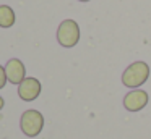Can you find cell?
<instances>
[{
  "label": "cell",
  "mask_w": 151,
  "mask_h": 139,
  "mask_svg": "<svg viewBox=\"0 0 151 139\" xmlns=\"http://www.w3.org/2000/svg\"><path fill=\"white\" fill-rule=\"evenodd\" d=\"M150 78V66L145 61H133L125 68L124 74H122V83L124 86L130 87V89H138L143 86Z\"/></svg>",
  "instance_id": "cell-1"
},
{
  "label": "cell",
  "mask_w": 151,
  "mask_h": 139,
  "mask_svg": "<svg viewBox=\"0 0 151 139\" xmlns=\"http://www.w3.org/2000/svg\"><path fill=\"white\" fill-rule=\"evenodd\" d=\"M20 128L23 131L24 136L28 138H36L37 134H41L44 128V116L39 110H26L23 112L20 120Z\"/></svg>",
  "instance_id": "cell-2"
},
{
  "label": "cell",
  "mask_w": 151,
  "mask_h": 139,
  "mask_svg": "<svg viewBox=\"0 0 151 139\" xmlns=\"http://www.w3.org/2000/svg\"><path fill=\"white\" fill-rule=\"evenodd\" d=\"M57 41L62 47H75L80 41V26L75 19H63L57 28Z\"/></svg>",
  "instance_id": "cell-3"
},
{
  "label": "cell",
  "mask_w": 151,
  "mask_h": 139,
  "mask_svg": "<svg viewBox=\"0 0 151 139\" xmlns=\"http://www.w3.org/2000/svg\"><path fill=\"white\" fill-rule=\"evenodd\" d=\"M148 100H150V96H148L146 91L133 89L128 94H125L124 107L128 112H140V110H143L145 107L148 105Z\"/></svg>",
  "instance_id": "cell-4"
},
{
  "label": "cell",
  "mask_w": 151,
  "mask_h": 139,
  "mask_svg": "<svg viewBox=\"0 0 151 139\" xmlns=\"http://www.w3.org/2000/svg\"><path fill=\"white\" fill-rule=\"evenodd\" d=\"M41 94V83L36 78H24V81L18 86V96L24 102H33Z\"/></svg>",
  "instance_id": "cell-5"
},
{
  "label": "cell",
  "mask_w": 151,
  "mask_h": 139,
  "mask_svg": "<svg viewBox=\"0 0 151 139\" xmlns=\"http://www.w3.org/2000/svg\"><path fill=\"white\" fill-rule=\"evenodd\" d=\"M5 73H7V79L8 83L12 84H18L20 86L21 83L26 78V68H24V63L18 58H10L5 65Z\"/></svg>",
  "instance_id": "cell-6"
},
{
  "label": "cell",
  "mask_w": 151,
  "mask_h": 139,
  "mask_svg": "<svg viewBox=\"0 0 151 139\" xmlns=\"http://www.w3.org/2000/svg\"><path fill=\"white\" fill-rule=\"evenodd\" d=\"M17 21V16L12 6L8 5H0V28H12Z\"/></svg>",
  "instance_id": "cell-7"
},
{
  "label": "cell",
  "mask_w": 151,
  "mask_h": 139,
  "mask_svg": "<svg viewBox=\"0 0 151 139\" xmlns=\"http://www.w3.org/2000/svg\"><path fill=\"white\" fill-rule=\"evenodd\" d=\"M7 73H5V66L0 65V89H4L5 84H7Z\"/></svg>",
  "instance_id": "cell-8"
},
{
  "label": "cell",
  "mask_w": 151,
  "mask_h": 139,
  "mask_svg": "<svg viewBox=\"0 0 151 139\" xmlns=\"http://www.w3.org/2000/svg\"><path fill=\"white\" fill-rule=\"evenodd\" d=\"M4 107H5V100H4V97L0 96V110L4 108Z\"/></svg>",
  "instance_id": "cell-9"
},
{
  "label": "cell",
  "mask_w": 151,
  "mask_h": 139,
  "mask_svg": "<svg viewBox=\"0 0 151 139\" xmlns=\"http://www.w3.org/2000/svg\"><path fill=\"white\" fill-rule=\"evenodd\" d=\"M78 2H89V0H78Z\"/></svg>",
  "instance_id": "cell-10"
}]
</instances>
